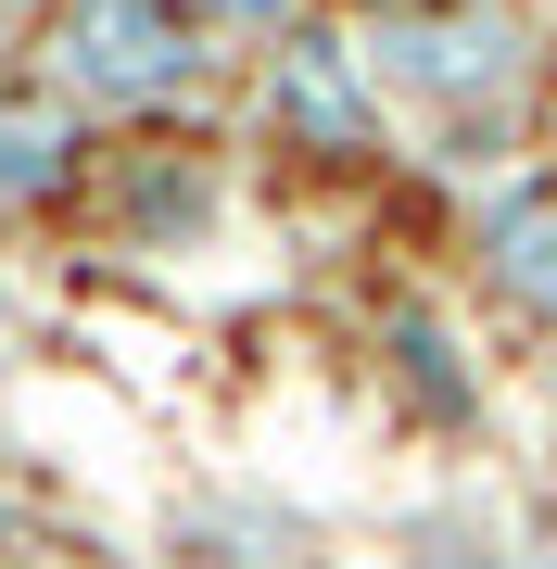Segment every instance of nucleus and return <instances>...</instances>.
<instances>
[{"mask_svg":"<svg viewBox=\"0 0 557 569\" xmlns=\"http://www.w3.org/2000/svg\"><path fill=\"white\" fill-rule=\"evenodd\" d=\"M63 77L89 102H152L190 77V13L178 0H77L63 13Z\"/></svg>","mask_w":557,"mask_h":569,"instance_id":"1","label":"nucleus"},{"mask_svg":"<svg viewBox=\"0 0 557 569\" xmlns=\"http://www.w3.org/2000/svg\"><path fill=\"white\" fill-rule=\"evenodd\" d=\"M380 77L392 89H495L507 77V26H392Z\"/></svg>","mask_w":557,"mask_h":569,"instance_id":"2","label":"nucleus"},{"mask_svg":"<svg viewBox=\"0 0 557 569\" xmlns=\"http://www.w3.org/2000/svg\"><path fill=\"white\" fill-rule=\"evenodd\" d=\"M279 102H291V127H317V140H368V102H355V77H342V51H330V39H291Z\"/></svg>","mask_w":557,"mask_h":569,"instance_id":"3","label":"nucleus"},{"mask_svg":"<svg viewBox=\"0 0 557 569\" xmlns=\"http://www.w3.org/2000/svg\"><path fill=\"white\" fill-rule=\"evenodd\" d=\"M481 253H495V291H519L533 317H557V203H507Z\"/></svg>","mask_w":557,"mask_h":569,"instance_id":"4","label":"nucleus"},{"mask_svg":"<svg viewBox=\"0 0 557 569\" xmlns=\"http://www.w3.org/2000/svg\"><path fill=\"white\" fill-rule=\"evenodd\" d=\"M63 178V114L39 102H0V203H26V190Z\"/></svg>","mask_w":557,"mask_h":569,"instance_id":"5","label":"nucleus"},{"mask_svg":"<svg viewBox=\"0 0 557 569\" xmlns=\"http://www.w3.org/2000/svg\"><path fill=\"white\" fill-rule=\"evenodd\" d=\"M392 355H406V380L418 392H431V406L456 418V406H469V380H456V342H444V329L431 317H392Z\"/></svg>","mask_w":557,"mask_h":569,"instance_id":"6","label":"nucleus"}]
</instances>
